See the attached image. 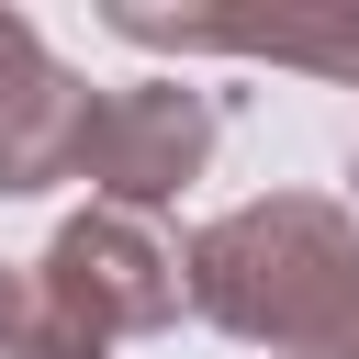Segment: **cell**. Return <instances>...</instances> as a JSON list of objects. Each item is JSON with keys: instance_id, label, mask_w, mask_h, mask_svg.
I'll return each instance as SVG.
<instances>
[{"instance_id": "cell-1", "label": "cell", "mask_w": 359, "mask_h": 359, "mask_svg": "<svg viewBox=\"0 0 359 359\" xmlns=\"http://www.w3.org/2000/svg\"><path fill=\"white\" fill-rule=\"evenodd\" d=\"M191 314L269 359H359V213L325 191H258L180 247Z\"/></svg>"}, {"instance_id": "cell-4", "label": "cell", "mask_w": 359, "mask_h": 359, "mask_svg": "<svg viewBox=\"0 0 359 359\" xmlns=\"http://www.w3.org/2000/svg\"><path fill=\"white\" fill-rule=\"evenodd\" d=\"M79 135H90V79L34 34V11L0 0V202L79 180Z\"/></svg>"}, {"instance_id": "cell-6", "label": "cell", "mask_w": 359, "mask_h": 359, "mask_svg": "<svg viewBox=\"0 0 359 359\" xmlns=\"http://www.w3.org/2000/svg\"><path fill=\"white\" fill-rule=\"evenodd\" d=\"M22 303H34V280H22V269H0V359L22 348Z\"/></svg>"}, {"instance_id": "cell-2", "label": "cell", "mask_w": 359, "mask_h": 359, "mask_svg": "<svg viewBox=\"0 0 359 359\" xmlns=\"http://www.w3.org/2000/svg\"><path fill=\"white\" fill-rule=\"evenodd\" d=\"M191 314V280H180V247L146 224V213H67L34 258V303H22V348L11 359H101L112 337H157Z\"/></svg>"}, {"instance_id": "cell-7", "label": "cell", "mask_w": 359, "mask_h": 359, "mask_svg": "<svg viewBox=\"0 0 359 359\" xmlns=\"http://www.w3.org/2000/svg\"><path fill=\"white\" fill-rule=\"evenodd\" d=\"M348 191H359V146H348Z\"/></svg>"}, {"instance_id": "cell-5", "label": "cell", "mask_w": 359, "mask_h": 359, "mask_svg": "<svg viewBox=\"0 0 359 359\" xmlns=\"http://www.w3.org/2000/svg\"><path fill=\"white\" fill-rule=\"evenodd\" d=\"M123 45H168V56H269V67H303V79H337L359 90V0L337 11H269V22H157V11H112Z\"/></svg>"}, {"instance_id": "cell-3", "label": "cell", "mask_w": 359, "mask_h": 359, "mask_svg": "<svg viewBox=\"0 0 359 359\" xmlns=\"http://www.w3.org/2000/svg\"><path fill=\"white\" fill-rule=\"evenodd\" d=\"M213 101L180 90V79H123V90H90V135H79V180L90 202L112 213H157L180 202L202 168H213Z\"/></svg>"}]
</instances>
